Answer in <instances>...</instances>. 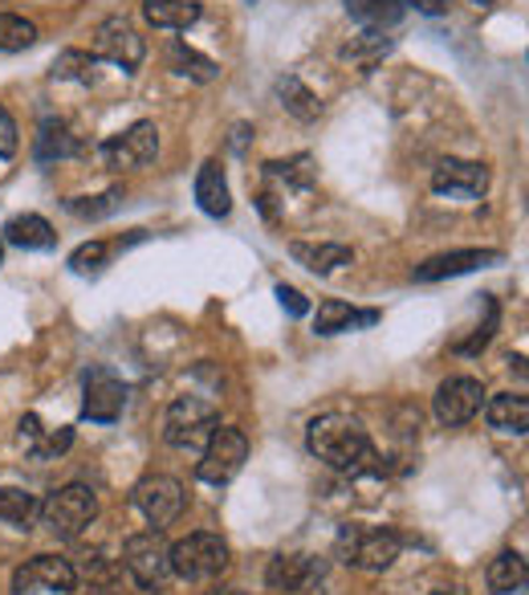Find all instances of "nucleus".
Instances as JSON below:
<instances>
[{
	"label": "nucleus",
	"mask_w": 529,
	"mask_h": 595,
	"mask_svg": "<svg viewBox=\"0 0 529 595\" xmlns=\"http://www.w3.org/2000/svg\"><path fill=\"white\" fill-rule=\"evenodd\" d=\"M66 208L82 220H98L119 208V192H106V196H74V201H66Z\"/></svg>",
	"instance_id": "nucleus-32"
},
{
	"label": "nucleus",
	"mask_w": 529,
	"mask_h": 595,
	"mask_svg": "<svg viewBox=\"0 0 529 595\" xmlns=\"http://www.w3.org/2000/svg\"><path fill=\"white\" fill-rule=\"evenodd\" d=\"M17 148H21V136H17V122L13 115L0 107V160H9V155H17Z\"/></svg>",
	"instance_id": "nucleus-35"
},
{
	"label": "nucleus",
	"mask_w": 529,
	"mask_h": 595,
	"mask_svg": "<svg viewBox=\"0 0 529 595\" xmlns=\"http://www.w3.org/2000/svg\"><path fill=\"white\" fill-rule=\"evenodd\" d=\"M485 420L493 433L505 436H526L529 429V400L521 392H501L485 400Z\"/></svg>",
	"instance_id": "nucleus-17"
},
{
	"label": "nucleus",
	"mask_w": 529,
	"mask_h": 595,
	"mask_svg": "<svg viewBox=\"0 0 529 595\" xmlns=\"http://www.w3.org/2000/svg\"><path fill=\"white\" fill-rule=\"evenodd\" d=\"M245 461H249V436L240 433V429H216L208 436L204 453H199L196 474L208 486H228L245 469Z\"/></svg>",
	"instance_id": "nucleus-7"
},
{
	"label": "nucleus",
	"mask_w": 529,
	"mask_h": 595,
	"mask_svg": "<svg viewBox=\"0 0 529 595\" xmlns=\"http://www.w3.org/2000/svg\"><path fill=\"white\" fill-rule=\"evenodd\" d=\"M196 204L216 220L233 213V192H228V180H225V172H220V163L216 160H208L196 172Z\"/></svg>",
	"instance_id": "nucleus-19"
},
{
	"label": "nucleus",
	"mask_w": 529,
	"mask_h": 595,
	"mask_svg": "<svg viewBox=\"0 0 529 595\" xmlns=\"http://www.w3.org/2000/svg\"><path fill=\"white\" fill-rule=\"evenodd\" d=\"M489 188V167L473 160H440L432 172V192L440 196H461V201H476Z\"/></svg>",
	"instance_id": "nucleus-14"
},
{
	"label": "nucleus",
	"mask_w": 529,
	"mask_h": 595,
	"mask_svg": "<svg viewBox=\"0 0 529 595\" xmlns=\"http://www.w3.org/2000/svg\"><path fill=\"white\" fill-rule=\"evenodd\" d=\"M127 408V383L110 367L86 371V396H82V416L94 424H115Z\"/></svg>",
	"instance_id": "nucleus-11"
},
{
	"label": "nucleus",
	"mask_w": 529,
	"mask_h": 595,
	"mask_svg": "<svg viewBox=\"0 0 529 595\" xmlns=\"http://www.w3.org/2000/svg\"><path fill=\"white\" fill-rule=\"evenodd\" d=\"M415 9H420V13H444V9H449V0H415Z\"/></svg>",
	"instance_id": "nucleus-38"
},
{
	"label": "nucleus",
	"mask_w": 529,
	"mask_h": 595,
	"mask_svg": "<svg viewBox=\"0 0 529 595\" xmlns=\"http://www.w3.org/2000/svg\"><path fill=\"white\" fill-rule=\"evenodd\" d=\"M94 57L82 54V50H66V54L53 62V78L57 82H90L94 74Z\"/></svg>",
	"instance_id": "nucleus-31"
},
{
	"label": "nucleus",
	"mask_w": 529,
	"mask_h": 595,
	"mask_svg": "<svg viewBox=\"0 0 529 595\" xmlns=\"http://www.w3.org/2000/svg\"><path fill=\"white\" fill-rule=\"evenodd\" d=\"M106 258H110V245H106V241H86L82 249H74V253H69V270L90 273V270H98Z\"/></svg>",
	"instance_id": "nucleus-33"
},
{
	"label": "nucleus",
	"mask_w": 529,
	"mask_h": 595,
	"mask_svg": "<svg viewBox=\"0 0 529 595\" xmlns=\"http://www.w3.org/2000/svg\"><path fill=\"white\" fill-rule=\"evenodd\" d=\"M122 563L131 571V580L143 592H163L172 580V547L163 539V530H143L122 542Z\"/></svg>",
	"instance_id": "nucleus-5"
},
{
	"label": "nucleus",
	"mask_w": 529,
	"mask_h": 595,
	"mask_svg": "<svg viewBox=\"0 0 529 595\" xmlns=\"http://www.w3.org/2000/svg\"><path fill=\"white\" fill-rule=\"evenodd\" d=\"M0 261H4V241H0Z\"/></svg>",
	"instance_id": "nucleus-41"
},
{
	"label": "nucleus",
	"mask_w": 529,
	"mask_h": 595,
	"mask_svg": "<svg viewBox=\"0 0 529 595\" xmlns=\"http://www.w3.org/2000/svg\"><path fill=\"white\" fill-rule=\"evenodd\" d=\"M37 41V25L17 13H0V54H21Z\"/></svg>",
	"instance_id": "nucleus-30"
},
{
	"label": "nucleus",
	"mask_w": 529,
	"mask_h": 595,
	"mask_svg": "<svg viewBox=\"0 0 529 595\" xmlns=\"http://www.w3.org/2000/svg\"><path fill=\"white\" fill-rule=\"evenodd\" d=\"M168 57H172L175 74H184V78H192V82H212L216 74H220V66H216L212 57L196 54V50H192V45H184V41H172Z\"/></svg>",
	"instance_id": "nucleus-28"
},
{
	"label": "nucleus",
	"mask_w": 529,
	"mask_h": 595,
	"mask_svg": "<svg viewBox=\"0 0 529 595\" xmlns=\"http://www.w3.org/2000/svg\"><path fill=\"white\" fill-rule=\"evenodd\" d=\"M432 595H461V592H456V587H436Z\"/></svg>",
	"instance_id": "nucleus-40"
},
{
	"label": "nucleus",
	"mask_w": 529,
	"mask_h": 595,
	"mask_svg": "<svg viewBox=\"0 0 529 595\" xmlns=\"http://www.w3.org/2000/svg\"><path fill=\"white\" fill-rule=\"evenodd\" d=\"M264 176L281 180V184H285V188H293V192H305V188H314L317 167H314V160H310V155H293V160L264 163Z\"/></svg>",
	"instance_id": "nucleus-27"
},
{
	"label": "nucleus",
	"mask_w": 529,
	"mask_h": 595,
	"mask_svg": "<svg viewBox=\"0 0 529 595\" xmlns=\"http://www.w3.org/2000/svg\"><path fill=\"white\" fill-rule=\"evenodd\" d=\"M69 445H74V429H57V433H45V441H41V448L33 453V457H41V461L62 457Z\"/></svg>",
	"instance_id": "nucleus-34"
},
{
	"label": "nucleus",
	"mask_w": 529,
	"mask_h": 595,
	"mask_svg": "<svg viewBox=\"0 0 529 595\" xmlns=\"http://www.w3.org/2000/svg\"><path fill=\"white\" fill-rule=\"evenodd\" d=\"M74 587H78V567L57 555L29 559L25 567H17L13 575L17 595H69Z\"/></svg>",
	"instance_id": "nucleus-9"
},
{
	"label": "nucleus",
	"mask_w": 529,
	"mask_h": 595,
	"mask_svg": "<svg viewBox=\"0 0 529 595\" xmlns=\"http://www.w3.org/2000/svg\"><path fill=\"white\" fill-rule=\"evenodd\" d=\"M476 4H493V0H476Z\"/></svg>",
	"instance_id": "nucleus-42"
},
{
	"label": "nucleus",
	"mask_w": 529,
	"mask_h": 595,
	"mask_svg": "<svg viewBox=\"0 0 529 595\" xmlns=\"http://www.w3.org/2000/svg\"><path fill=\"white\" fill-rule=\"evenodd\" d=\"M159 151V131L155 122H134V127H127L122 136H110L102 143V160L106 167H147V163L155 160Z\"/></svg>",
	"instance_id": "nucleus-13"
},
{
	"label": "nucleus",
	"mask_w": 529,
	"mask_h": 595,
	"mask_svg": "<svg viewBox=\"0 0 529 595\" xmlns=\"http://www.w3.org/2000/svg\"><path fill=\"white\" fill-rule=\"evenodd\" d=\"M346 13L367 33H384L408 17V0H346Z\"/></svg>",
	"instance_id": "nucleus-20"
},
{
	"label": "nucleus",
	"mask_w": 529,
	"mask_h": 595,
	"mask_svg": "<svg viewBox=\"0 0 529 595\" xmlns=\"http://www.w3.org/2000/svg\"><path fill=\"white\" fill-rule=\"evenodd\" d=\"M489 261H501L497 249H456V253H440V258H428L423 266L411 270L415 282H444V278H461V273L485 270Z\"/></svg>",
	"instance_id": "nucleus-16"
},
{
	"label": "nucleus",
	"mask_w": 529,
	"mask_h": 595,
	"mask_svg": "<svg viewBox=\"0 0 529 595\" xmlns=\"http://www.w3.org/2000/svg\"><path fill=\"white\" fill-rule=\"evenodd\" d=\"M233 563L228 555V542L220 534H208V530H196V534H187L172 547V575L187 583H208V580H220Z\"/></svg>",
	"instance_id": "nucleus-4"
},
{
	"label": "nucleus",
	"mask_w": 529,
	"mask_h": 595,
	"mask_svg": "<svg viewBox=\"0 0 529 595\" xmlns=\"http://www.w3.org/2000/svg\"><path fill=\"white\" fill-rule=\"evenodd\" d=\"M33 155H37V163L74 160V155H82V139L69 131V122L45 119L37 131V143H33Z\"/></svg>",
	"instance_id": "nucleus-21"
},
{
	"label": "nucleus",
	"mask_w": 529,
	"mask_h": 595,
	"mask_svg": "<svg viewBox=\"0 0 529 595\" xmlns=\"http://www.w3.org/2000/svg\"><path fill=\"white\" fill-rule=\"evenodd\" d=\"M326 580V563L314 555H278L264 571L269 592H310Z\"/></svg>",
	"instance_id": "nucleus-15"
},
{
	"label": "nucleus",
	"mask_w": 529,
	"mask_h": 595,
	"mask_svg": "<svg viewBox=\"0 0 529 595\" xmlns=\"http://www.w3.org/2000/svg\"><path fill=\"white\" fill-rule=\"evenodd\" d=\"M0 241L17 245V249H53L57 232H53V225L45 217L25 213V217H13L4 225V237H0Z\"/></svg>",
	"instance_id": "nucleus-24"
},
{
	"label": "nucleus",
	"mask_w": 529,
	"mask_h": 595,
	"mask_svg": "<svg viewBox=\"0 0 529 595\" xmlns=\"http://www.w3.org/2000/svg\"><path fill=\"white\" fill-rule=\"evenodd\" d=\"M41 441H45V429H41V420L37 416L21 420V445H25V453H37Z\"/></svg>",
	"instance_id": "nucleus-37"
},
{
	"label": "nucleus",
	"mask_w": 529,
	"mask_h": 595,
	"mask_svg": "<svg viewBox=\"0 0 529 595\" xmlns=\"http://www.w3.org/2000/svg\"><path fill=\"white\" fill-rule=\"evenodd\" d=\"M131 501H134V510L151 522V530H163V527H172V522H180V515H184V506H187V494L175 477L151 474L131 489Z\"/></svg>",
	"instance_id": "nucleus-8"
},
{
	"label": "nucleus",
	"mask_w": 529,
	"mask_h": 595,
	"mask_svg": "<svg viewBox=\"0 0 529 595\" xmlns=\"http://www.w3.org/2000/svg\"><path fill=\"white\" fill-rule=\"evenodd\" d=\"M526 580H529V567H526V555H521V551H501V555L489 563V571H485V583H489L493 595L521 592Z\"/></svg>",
	"instance_id": "nucleus-23"
},
{
	"label": "nucleus",
	"mask_w": 529,
	"mask_h": 595,
	"mask_svg": "<svg viewBox=\"0 0 529 595\" xmlns=\"http://www.w3.org/2000/svg\"><path fill=\"white\" fill-rule=\"evenodd\" d=\"M379 323V311H355V306H346L338 298L331 302H322L314 314V331L317 335H343V331H355V326H375Z\"/></svg>",
	"instance_id": "nucleus-22"
},
{
	"label": "nucleus",
	"mask_w": 529,
	"mask_h": 595,
	"mask_svg": "<svg viewBox=\"0 0 529 595\" xmlns=\"http://www.w3.org/2000/svg\"><path fill=\"white\" fill-rule=\"evenodd\" d=\"M290 258L298 261V266H305L310 273H334L355 261V249H350V245H338V241H317V245L293 241Z\"/></svg>",
	"instance_id": "nucleus-18"
},
{
	"label": "nucleus",
	"mask_w": 529,
	"mask_h": 595,
	"mask_svg": "<svg viewBox=\"0 0 529 595\" xmlns=\"http://www.w3.org/2000/svg\"><path fill=\"white\" fill-rule=\"evenodd\" d=\"M305 445L317 461H326L338 474H375L379 469V453L370 445L363 420L346 416V412H326V416H314L310 429H305Z\"/></svg>",
	"instance_id": "nucleus-1"
},
{
	"label": "nucleus",
	"mask_w": 529,
	"mask_h": 595,
	"mask_svg": "<svg viewBox=\"0 0 529 595\" xmlns=\"http://www.w3.org/2000/svg\"><path fill=\"white\" fill-rule=\"evenodd\" d=\"M204 595H249V592H240V587H216V592H204Z\"/></svg>",
	"instance_id": "nucleus-39"
},
{
	"label": "nucleus",
	"mask_w": 529,
	"mask_h": 595,
	"mask_svg": "<svg viewBox=\"0 0 529 595\" xmlns=\"http://www.w3.org/2000/svg\"><path fill=\"white\" fill-rule=\"evenodd\" d=\"M41 501L25 489H0V522H9V527H21L25 530L33 518H37Z\"/></svg>",
	"instance_id": "nucleus-29"
},
{
	"label": "nucleus",
	"mask_w": 529,
	"mask_h": 595,
	"mask_svg": "<svg viewBox=\"0 0 529 595\" xmlns=\"http://www.w3.org/2000/svg\"><path fill=\"white\" fill-rule=\"evenodd\" d=\"M94 57H106V62H115L122 69H134L143 66L147 45L122 17H106L102 25L94 29Z\"/></svg>",
	"instance_id": "nucleus-12"
},
{
	"label": "nucleus",
	"mask_w": 529,
	"mask_h": 595,
	"mask_svg": "<svg viewBox=\"0 0 529 595\" xmlns=\"http://www.w3.org/2000/svg\"><path fill=\"white\" fill-rule=\"evenodd\" d=\"M481 408H485V388H481V379H473V376L444 379V383L436 388V400H432V412H436V420H440V424H449V429H456V424H468Z\"/></svg>",
	"instance_id": "nucleus-10"
},
{
	"label": "nucleus",
	"mask_w": 529,
	"mask_h": 595,
	"mask_svg": "<svg viewBox=\"0 0 529 595\" xmlns=\"http://www.w3.org/2000/svg\"><path fill=\"white\" fill-rule=\"evenodd\" d=\"M399 534L387 527H363V522H346L334 539V555L343 559L346 567L358 571H387L399 559Z\"/></svg>",
	"instance_id": "nucleus-2"
},
{
	"label": "nucleus",
	"mask_w": 529,
	"mask_h": 595,
	"mask_svg": "<svg viewBox=\"0 0 529 595\" xmlns=\"http://www.w3.org/2000/svg\"><path fill=\"white\" fill-rule=\"evenodd\" d=\"M37 515L41 522L50 527V534H57V539H78L82 530L98 518V494H94L90 486H82V482H69V486L53 489L50 498L41 501Z\"/></svg>",
	"instance_id": "nucleus-3"
},
{
	"label": "nucleus",
	"mask_w": 529,
	"mask_h": 595,
	"mask_svg": "<svg viewBox=\"0 0 529 595\" xmlns=\"http://www.w3.org/2000/svg\"><path fill=\"white\" fill-rule=\"evenodd\" d=\"M216 429H220V412H216L212 400L180 396V400L168 408V420H163V441H168L172 448H204Z\"/></svg>",
	"instance_id": "nucleus-6"
},
{
	"label": "nucleus",
	"mask_w": 529,
	"mask_h": 595,
	"mask_svg": "<svg viewBox=\"0 0 529 595\" xmlns=\"http://www.w3.org/2000/svg\"><path fill=\"white\" fill-rule=\"evenodd\" d=\"M278 98H281V107L290 110L293 119L314 122L317 115H322V102H317V95L305 86L302 78H293V74H285V78L278 82Z\"/></svg>",
	"instance_id": "nucleus-26"
},
{
	"label": "nucleus",
	"mask_w": 529,
	"mask_h": 595,
	"mask_svg": "<svg viewBox=\"0 0 529 595\" xmlns=\"http://www.w3.org/2000/svg\"><path fill=\"white\" fill-rule=\"evenodd\" d=\"M278 298H281V306H285L293 318H305V314H310V302H305L302 290H293V285H278Z\"/></svg>",
	"instance_id": "nucleus-36"
},
{
	"label": "nucleus",
	"mask_w": 529,
	"mask_h": 595,
	"mask_svg": "<svg viewBox=\"0 0 529 595\" xmlns=\"http://www.w3.org/2000/svg\"><path fill=\"white\" fill-rule=\"evenodd\" d=\"M147 25L155 29H187L199 21V4L192 0H143Z\"/></svg>",
	"instance_id": "nucleus-25"
}]
</instances>
